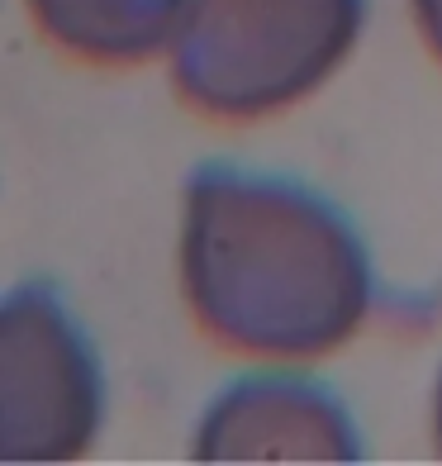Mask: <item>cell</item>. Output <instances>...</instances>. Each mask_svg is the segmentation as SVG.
Instances as JSON below:
<instances>
[{
  "label": "cell",
  "instance_id": "6da1fadb",
  "mask_svg": "<svg viewBox=\"0 0 442 466\" xmlns=\"http://www.w3.org/2000/svg\"><path fill=\"white\" fill-rule=\"evenodd\" d=\"M176 271L209 343L266 367L324 362L376 305L371 252L343 209L234 162H205L186 181Z\"/></svg>",
  "mask_w": 442,
  "mask_h": 466
},
{
  "label": "cell",
  "instance_id": "7a4b0ae2",
  "mask_svg": "<svg viewBox=\"0 0 442 466\" xmlns=\"http://www.w3.org/2000/svg\"><path fill=\"white\" fill-rule=\"evenodd\" d=\"M362 29L367 0H186L166 67L196 115L252 124L343 72Z\"/></svg>",
  "mask_w": 442,
  "mask_h": 466
},
{
  "label": "cell",
  "instance_id": "3957f363",
  "mask_svg": "<svg viewBox=\"0 0 442 466\" xmlns=\"http://www.w3.org/2000/svg\"><path fill=\"white\" fill-rule=\"evenodd\" d=\"M105 423V371L53 286H15L0 305V457H86Z\"/></svg>",
  "mask_w": 442,
  "mask_h": 466
},
{
  "label": "cell",
  "instance_id": "277c9868",
  "mask_svg": "<svg viewBox=\"0 0 442 466\" xmlns=\"http://www.w3.org/2000/svg\"><path fill=\"white\" fill-rule=\"evenodd\" d=\"M196 461H357L362 429L343 395L295 371H247L209 395L191 429Z\"/></svg>",
  "mask_w": 442,
  "mask_h": 466
},
{
  "label": "cell",
  "instance_id": "5b68a950",
  "mask_svg": "<svg viewBox=\"0 0 442 466\" xmlns=\"http://www.w3.org/2000/svg\"><path fill=\"white\" fill-rule=\"evenodd\" d=\"M34 29L86 67H143L172 48L186 0H25Z\"/></svg>",
  "mask_w": 442,
  "mask_h": 466
},
{
  "label": "cell",
  "instance_id": "8992f818",
  "mask_svg": "<svg viewBox=\"0 0 442 466\" xmlns=\"http://www.w3.org/2000/svg\"><path fill=\"white\" fill-rule=\"evenodd\" d=\"M409 15H414V29L424 38V48L442 67V0H409Z\"/></svg>",
  "mask_w": 442,
  "mask_h": 466
},
{
  "label": "cell",
  "instance_id": "52a82bcc",
  "mask_svg": "<svg viewBox=\"0 0 442 466\" xmlns=\"http://www.w3.org/2000/svg\"><path fill=\"white\" fill-rule=\"evenodd\" d=\"M433 442L442 452V371H437V386H433Z\"/></svg>",
  "mask_w": 442,
  "mask_h": 466
}]
</instances>
